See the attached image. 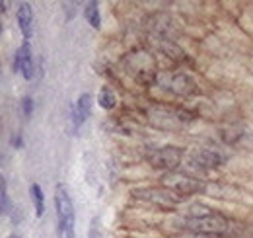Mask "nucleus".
I'll list each match as a JSON object with an SVG mask.
<instances>
[{
	"instance_id": "f257e3e1",
	"label": "nucleus",
	"mask_w": 253,
	"mask_h": 238,
	"mask_svg": "<svg viewBox=\"0 0 253 238\" xmlns=\"http://www.w3.org/2000/svg\"><path fill=\"white\" fill-rule=\"evenodd\" d=\"M55 207H57V235L59 238H76L74 201L64 183H57V187H55Z\"/></svg>"
},
{
	"instance_id": "f03ea898",
	"label": "nucleus",
	"mask_w": 253,
	"mask_h": 238,
	"mask_svg": "<svg viewBox=\"0 0 253 238\" xmlns=\"http://www.w3.org/2000/svg\"><path fill=\"white\" fill-rule=\"evenodd\" d=\"M160 183H162V187H166V189L177 193L179 197L197 195V193H203V191H205V183H203L201 179L195 178V176H189V174H185V172H179V170L162 174Z\"/></svg>"
},
{
	"instance_id": "7ed1b4c3",
	"label": "nucleus",
	"mask_w": 253,
	"mask_h": 238,
	"mask_svg": "<svg viewBox=\"0 0 253 238\" xmlns=\"http://www.w3.org/2000/svg\"><path fill=\"white\" fill-rule=\"evenodd\" d=\"M146 160H148V164L152 168L162 170L164 174L166 172H175L181 166L183 150L177 149V147H160V149L150 150Z\"/></svg>"
},
{
	"instance_id": "20e7f679",
	"label": "nucleus",
	"mask_w": 253,
	"mask_h": 238,
	"mask_svg": "<svg viewBox=\"0 0 253 238\" xmlns=\"http://www.w3.org/2000/svg\"><path fill=\"white\" fill-rule=\"evenodd\" d=\"M228 229H230V221L216 211L203 219H187L185 221V231L199 233V235H226Z\"/></svg>"
},
{
	"instance_id": "39448f33",
	"label": "nucleus",
	"mask_w": 253,
	"mask_h": 238,
	"mask_svg": "<svg viewBox=\"0 0 253 238\" xmlns=\"http://www.w3.org/2000/svg\"><path fill=\"white\" fill-rule=\"evenodd\" d=\"M132 195L162 209H173L183 201V197H179L177 193H173L166 187H142V189H136Z\"/></svg>"
},
{
	"instance_id": "423d86ee",
	"label": "nucleus",
	"mask_w": 253,
	"mask_h": 238,
	"mask_svg": "<svg viewBox=\"0 0 253 238\" xmlns=\"http://www.w3.org/2000/svg\"><path fill=\"white\" fill-rule=\"evenodd\" d=\"M92 104H94V98L90 92H84L78 96V100L70 106V114H68V121H70V131L76 133L84 121L92 116Z\"/></svg>"
},
{
	"instance_id": "0eeeda50",
	"label": "nucleus",
	"mask_w": 253,
	"mask_h": 238,
	"mask_svg": "<svg viewBox=\"0 0 253 238\" xmlns=\"http://www.w3.org/2000/svg\"><path fill=\"white\" fill-rule=\"evenodd\" d=\"M12 68H14V72H20L26 80H33V76H35V72H37V66H35V60H33L30 41H24V43L16 49Z\"/></svg>"
},
{
	"instance_id": "6e6552de",
	"label": "nucleus",
	"mask_w": 253,
	"mask_h": 238,
	"mask_svg": "<svg viewBox=\"0 0 253 238\" xmlns=\"http://www.w3.org/2000/svg\"><path fill=\"white\" fill-rule=\"evenodd\" d=\"M189 162L199 170H212L224 162V156L214 149H193L189 154Z\"/></svg>"
},
{
	"instance_id": "1a4fd4ad",
	"label": "nucleus",
	"mask_w": 253,
	"mask_h": 238,
	"mask_svg": "<svg viewBox=\"0 0 253 238\" xmlns=\"http://www.w3.org/2000/svg\"><path fill=\"white\" fill-rule=\"evenodd\" d=\"M18 28L24 35V41H30L33 35V8L30 2H20L18 12H16Z\"/></svg>"
},
{
	"instance_id": "9d476101",
	"label": "nucleus",
	"mask_w": 253,
	"mask_h": 238,
	"mask_svg": "<svg viewBox=\"0 0 253 238\" xmlns=\"http://www.w3.org/2000/svg\"><path fill=\"white\" fill-rule=\"evenodd\" d=\"M195 82L193 78H189L187 74H173L169 84H168V90H171L173 94H179V96H189L195 92Z\"/></svg>"
},
{
	"instance_id": "9b49d317",
	"label": "nucleus",
	"mask_w": 253,
	"mask_h": 238,
	"mask_svg": "<svg viewBox=\"0 0 253 238\" xmlns=\"http://www.w3.org/2000/svg\"><path fill=\"white\" fill-rule=\"evenodd\" d=\"M30 197H32L33 209H35V217L41 219L45 215V193H43V187L39 183L33 181L30 185Z\"/></svg>"
},
{
	"instance_id": "f8f14e48",
	"label": "nucleus",
	"mask_w": 253,
	"mask_h": 238,
	"mask_svg": "<svg viewBox=\"0 0 253 238\" xmlns=\"http://www.w3.org/2000/svg\"><path fill=\"white\" fill-rule=\"evenodd\" d=\"M97 104H99V108H103L107 112L115 110V106H117V94H115V90L111 88V86H101L99 92H97Z\"/></svg>"
},
{
	"instance_id": "ddd939ff",
	"label": "nucleus",
	"mask_w": 253,
	"mask_h": 238,
	"mask_svg": "<svg viewBox=\"0 0 253 238\" xmlns=\"http://www.w3.org/2000/svg\"><path fill=\"white\" fill-rule=\"evenodd\" d=\"M84 18L86 22L94 28V30H99L101 28V14H99V4L97 2H88L84 4Z\"/></svg>"
},
{
	"instance_id": "4468645a",
	"label": "nucleus",
	"mask_w": 253,
	"mask_h": 238,
	"mask_svg": "<svg viewBox=\"0 0 253 238\" xmlns=\"http://www.w3.org/2000/svg\"><path fill=\"white\" fill-rule=\"evenodd\" d=\"M212 213H214V209H211L205 203H193L187 209V219H203V217H209Z\"/></svg>"
},
{
	"instance_id": "2eb2a0df",
	"label": "nucleus",
	"mask_w": 253,
	"mask_h": 238,
	"mask_svg": "<svg viewBox=\"0 0 253 238\" xmlns=\"http://www.w3.org/2000/svg\"><path fill=\"white\" fill-rule=\"evenodd\" d=\"M10 199H8V187H6V179L0 176V215L2 213H12L10 211Z\"/></svg>"
},
{
	"instance_id": "dca6fc26",
	"label": "nucleus",
	"mask_w": 253,
	"mask_h": 238,
	"mask_svg": "<svg viewBox=\"0 0 253 238\" xmlns=\"http://www.w3.org/2000/svg\"><path fill=\"white\" fill-rule=\"evenodd\" d=\"M88 238H103V233H101V219H99V217H94V219H92L90 231H88Z\"/></svg>"
},
{
	"instance_id": "f3484780",
	"label": "nucleus",
	"mask_w": 253,
	"mask_h": 238,
	"mask_svg": "<svg viewBox=\"0 0 253 238\" xmlns=\"http://www.w3.org/2000/svg\"><path fill=\"white\" fill-rule=\"evenodd\" d=\"M22 114H24V118H32V114H33L32 96H24V98H22Z\"/></svg>"
},
{
	"instance_id": "a211bd4d",
	"label": "nucleus",
	"mask_w": 253,
	"mask_h": 238,
	"mask_svg": "<svg viewBox=\"0 0 253 238\" xmlns=\"http://www.w3.org/2000/svg\"><path fill=\"white\" fill-rule=\"evenodd\" d=\"M10 145H12V149L20 150L24 147V137H22V133H14L12 135V139H10Z\"/></svg>"
},
{
	"instance_id": "6ab92c4d",
	"label": "nucleus",
	"mask_w": 253,
	"mask_h": 238,
	"mask_svg": "<svg viewBox=\"0 0 253 238\" xmlns=\"http://www.w3.org/2000/svg\"><path fill=\"white\" fill-rule=\"evenodd\" d=\"M8 6H10V2H4V0H0V14L8 12Z\"/></svg>"
},
{
	"instance_id": "aec40b11",
	"label": "nucleus",
	"mask_w": 253,
	"mask_h": 238,
	"mask_svg": "<svg viewBox=\"0 0 253 238\" xmlns=\"http://www.w3.org/2000/svg\"><path fill=\"white\" fill-rule=\"evenodd\" d=\"M212 238H234V237H226V235H214Z\"/></svg>"
},
{
	"instance_id": "412c9836",
	"label": "nucleus",
	"mask_w": 253,
	"mask_h": 238,
	"mask_svg": "<svg viewBox=\"0 0 253 238\" xmlns=\"http://www.w3.org/2000/svg\"><path fill=\"white\" fill-rule=\"evenodd\" d=\"M6 238H20V237H18V235H8Z\"/></svg>"
},
{
	"instance_id": "4be33fe9",
	"label": "nucleus",
	"mask_w": 253,
	"mask_h": 238,
	"mask_svg": "<svg viewBox=\"0 0 253 238\" xmlns=\"http://www.w3.org/2000/svg\"><path fill=\"white\" fill-rule=\"evenodd\" d=\"M0 33H2V22H0Z\"/></svg>"
}]
</instances>
